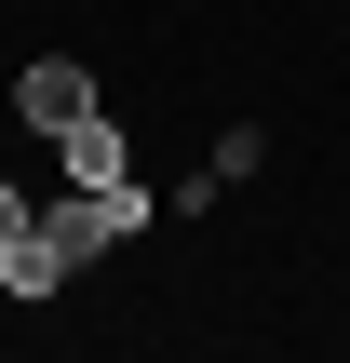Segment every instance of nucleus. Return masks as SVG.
I'll return each mask as SVG.
<instances>
[{
  "instance_id": "obj_5",
  "label": "nucleus",
  "mask_w": 350,
  "mask_h": 363,
  "mask_svg": "<svg viewBox=\"0 0 350 363\" xmlns=\"http://www.w3.org/2000/svg\"><path fill=\"white\" fill-rule=\"evenodd\" d=\"M13 229H27V202H13V189H0V242H13Z\"/></svg>"
},
{
  "instance_id": "obj_1",
  "label": "nucleus",
  "mask_w": 350,
  "mask_h": 363,
  "mask_svg": "<svg viewBox=\"0 0 350 363\" xmlns=\"http://www.w3.org/2000/svg\"><path fill=\"white\" fill-rule=\"evenodd\" d=\"M13 108H27V121H40V135H67V121H94V81H81V67H67V54H40V67H27V81H13Z\"/></svg>"
},
{
  "instance_id": "obj_3",
  "label": "nucleus",
  "mask_w": 350,
  "mask_h": 363,
  "mask_svg": "<svg viewBox=\"0 0 350 363\" xmlns=\"http://www.w3.org/2000/svg\"><path fill=\"white\" fill-rule=\"evenodd\" d=\"M54 148H67V189H108V175H121V135H108V121H67Z\"/></svg>"
},
{
  "instance_id": "obj_4",
  "label": "nucleus",
  "mask_w": 350,
  "mask_h": 363,
  "mask_svg": "<svg viewBox=\"0 0 350 363\" xmlns=\"http://www.w3.org/2000/svg\"><path fill=\"white\" fill-rule=\"evenodd\" d=\"M40 229H54V242H67V269H81V256H94V242H108V216H94V189H81V202H67V216H40Z\"/></svg>"
},
{
  "instance_id": "obj_2",
  "label": "nucleus",
  "mask_w": 350,
  "mask_h": 363,
  "mask_svg": "<svg viewBox=\"0 0 350 363\" xmlns=\"http://www.w3.org/2000/svg\"><path fill=\"white\" fill-rule=\"evenodd\" d=\"M0 283H13V296H54V283H67V242H54V229H13V242H0Z\"/></svg>"
}]
</instances>
